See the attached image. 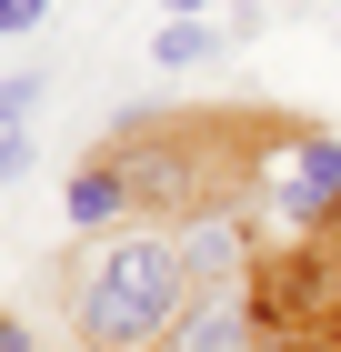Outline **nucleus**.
<instances>
[{
    "label": "nucleus",
    "instance_id": "obj_1",
    "mask_svg": "<svg viewBox=\"0 0 341 352\" xmlns=\"http://www.w3.org/2000/svg\"><path fill=\"white\" fill-rule=\"evenodd\" d=\"M191 262L171 221H131V232H101L91 262L71 272V332L91 352H161L171 322L191 312Z\"/></svg>",
    "mask_w": 341,
    "mask_h": 352
},
{
    "label": "nucleus",
    "instance_id": "obj_2",
    "mask_svg": "<svg viewBox=\"0 0 341 352\" xmlns=\"http://www.w3.org/2000/svg\"><path fill=\"white\" fill-rule=\"evenodd\" d=\"M251 221L291 232V242H321L341 232V131H271L251 151Z\"/></svg>",
    "mask_w": 341,
    "mask_h": 352
},
{
    "label": "nucleus",
    "instance_id": "obj_3",
    "mask_svg": "<svg viewBox=\"0 0 341 352\" xmlns=\"http://www.w3.org/2000/svg\"><path fill=\"white\" fill-rule=\"evenodd\" d=\"M161 352H281V322L261 312V282H211V292H191Z\"/></svg>",
    "mask_w": 341,
    "mask_h": 352
},
{
    "label": "nucleus",
    "instance_id": "obj_4",
    "mask_svg": "<svg viewBox=\"0 0 341 352\" xmlns=\"http://www.w3.org/2000/svg\"><path fill=\"white\" fill-rule=\"evenodd\" d=\"M60 221H71V232H91V242H101V232H131V182H121V162H110V151H91V162L71 171V191H60Z\"/></svg>",
    "mask_w": 341,
    "mask_h": 352
},
{
    "label": "nucleus",
    "instance_id": "obj_5",
    "mask_svg": "<svg viewBox=\"0 0 341 352\" xmlns=\"http://www.w3.org/2000/svg\"><path fill=\"white\" fill-rule=\"evenodd\" d=\"M211 60H231V21L211 10V21H161L151 30V71H211Z\"/></svg>",
    "mask_w": 341,
    "mask_h": 352
},
{
    "label": "nucleus",
    "instance_id": "obj_6",
    "mask_svg": "<svg viewBox=\"0 0 341 352\" xmlns=\"http://www.w3.org/2000/svg\"><path fill=\"white\" fill-rule=\"evenodd\" d=\"M40 101H51V71H0V131H30Z\"/></svg>",
    "mask_w": 341,
    "mask_h": 352
},
{
    "label": "nucleus",
    "instance_id": "obj_7",
    "mask_svg": "<svg viewBox=\"0 0 341 352\" xmlns=\"http://www.w3.org/2000/svg\"><path fill=\"white\" fill-rule=\"evenodd\" d=\"M40 21H51V0H0V41H30Z\"/></svg>",
    "mask_w": 341,
    "mask_h": 352
},
{
    "label": "nucleus",
    "instance_id": "obj_8",
    "mask_svg": "<svg viewBox=\"0 0 341 352\" xmlns=\"http://www.w3.org/2000/svg\"><path fill=\"white\" fill-rule=\"evenodd\" d=\"M21 171H30V131H0V191L21 182Z\"/></svg>",
    "mask_w": 341,
    "mask_h": 352
},
{
    "label": "nucleus",
    "instance_id": "obj_9",
    "mask_svg": "<svg viewBox=\"0 0 341 352\" xmlns=\"http://www.w3.org/2000/svg\"><path fill=\"white\" fill-rule=\"evenodd\" d=\"M0 352H30V322H21V312H0Z\"/></svg>",
    "mask_w": 341,
    "mask_h": 352
},
{
    "label": "nucleus",
    "instance_id": "obj_10",
    "mask_svg": "<svg viewBox=\"0 0 341 352\" xmlns=\"http://www.w3.org/2000/svg\"><path fill=\"white\" fill-rule=\"evenodd\" d=\"M161 21H211V0H161Z\"/></svg>",
    "mask_w": 341,
    "mask_h": 352
},
{
    "label": "nucleus",
    "instance_id": "obj_11",
    "mask_svg": "<svg viewBox=\"0 0 341 352\" xmlns=\"http://www.w3.org/2000/svg\"><path fill=\"white\" fill-rule=\"evenodd\" d=\"M281 352H341V332H301V342H281Z\"/></svg>",
    "mask_w": 341,
    "mask_h": 352
},
{
    "label": "nucleus",
    "instance_id": "obj_12",
    "mask_svg": "<svg viewBox=\"0 0 341 352\" xmlns=\"http://www.w3.org/2000/svg\"><path fill=\"white\" fill-rule=\"evenodd\" d=\"M331 30H341V10H331Z\"/></svg>",
    "mask_w": 341,
    "mask_h": 352
}]
</instances>
